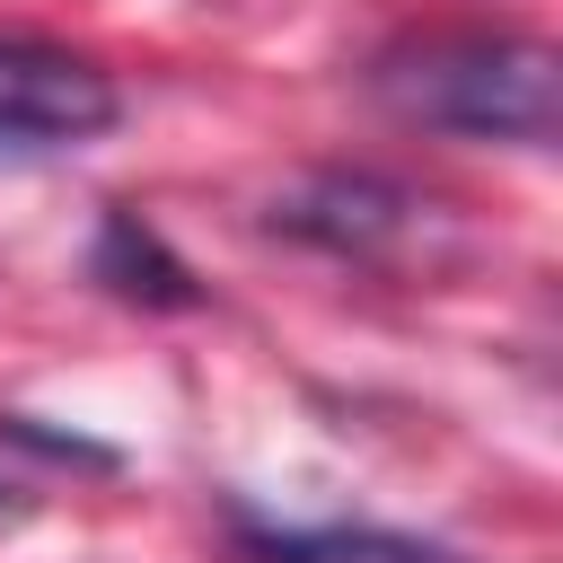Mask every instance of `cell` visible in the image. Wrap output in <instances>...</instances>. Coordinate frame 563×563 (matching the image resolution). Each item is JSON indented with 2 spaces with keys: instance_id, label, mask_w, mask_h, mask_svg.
<instances>
[{
  "instance_id": "obj_1",
  "label": "cell",
  "mask_w": 563,
  "mask_h": 563,
  "mask_svg": "<svg viewBox=\"0 0 563 563\" xmlns=\"http://www.w3.org/2000/svg\"><path fill=\"white\" fill-rule=\"evenodd\" d=\"M369 88L431 132H466V141H519L545 150L563 123V88H554V53L528 35H413L396 53H378Z\"/></svg>"
},
{
  "instance_id": "obj_3",
  "label": "cell",
  "mask_w": 563,
  "mask_h": 563,
  "mask_svg": "<svg viewBox=\"0 0 563 563\" xmlns=\"http://www.w3.org/2000/svg\"><path fill=\"white\" fill-rule=\"evenodd\" d=\"M238 545L255 563H475L440 537H405V528H238Z\"/></svg>"
},
{
  "instance_id": "obj_6",
  "label": "cell",
  "mask_w": 563,
  "mask_h": 563,
  "mask_svg": "<svg viewBox=\"0 0 563 563\" xmlns=\"http://www.w3.org/2000/svg\"><path fill=\"white\" fill-rule=\"evenodd\" d=\"M18 519H26V493H18L9 475H0V528H18Z\"/></svg>"
},
{
  "instance_id": "obj_2",
  "label": "cell",
  "mask_w": 563,
  "mask_h": 563,
  "mask_svg": "<svg viewBox=\"0 0 563 563\" xmlns=\"http://www.w3.org/2000/svg\"><path fill=\"white\" fill-rule=\"evenodd\" d=\"M0 123H18L44 150L53 141H88V132L114 123V88H106V70H88V62L53 53V44L0 35Z\"/></svg>"
},
{
  "instance_id": "obj_7",
  "label": "cell",
  "mask_w": 563,
  "mask_h": 563,
  "mask_svg": "<svg viewBox=\"0 0 563 563\" xmlns=\"http://www.w3.org/2000/svg\"><path fill=\"white\" fill-rule=\"evenodd\" d=\"M18 150H44V141H26L18 123H0V158H18Z\"/></svg>"
},
{
  "instance_id": "obj_5",
  "label": "cell",
  "mask_w": 563,
  "mask_h": 563,
  "mask_svg": "<svg viewBox=\"0 0 563 563\" xmlns=\"http://www.w3.org/2000/svg\"><path fill=\"white\" fill-rule=\"evenodd\" d=\"M88 264H97V282H114L123 299H150V308H194V299H202L194 273H185V264L158 246V229H141L132 211H114V220L97 229V255H88Z\"/></svg>"
},
{
  "instance_id": "obj_4",
  "label": "cell",
  "mask_w": 563,
  "mask_h": 563,
  "mask_svg": "<svg viewBox=\"0 0 563 563\" xmlns=\"http://www.w3.org/2000/svg\"><path fill=\"white\" fill-rule=\"evenodd\" d=\"M273 220H282L290 238H317V246H378V238L405 220V202H396L387 185H369V176H317V185H299L290 202H273Z\"/></svg>"
}]
</instances>
